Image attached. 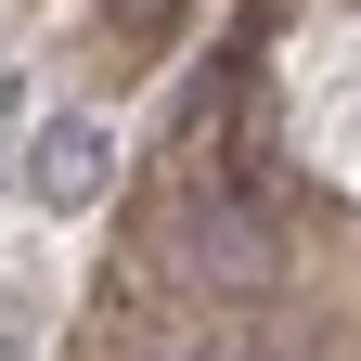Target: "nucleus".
Returning a JSON list of instances; mask_svg holds the SVG:
<instances>
[{
    "mask_svg": "<svg viewBox=\"0 0 361 361\" xmlns=\"http://www.w3.org/2000/svg\"><path fill=\"white\" fill-rule=\"evenodd\" d=\"M26 180H39V207H90V194L116 180L104 116H52V129H39V155H26Z\"/></svg>",
    "mask_w": 361,
    "mask_h": 361,
    "instance_id": "nucleus-2",
    "label": "nucleus"
},
{
    "mask_svg": "<svg viewBox=\"0 0 361 361\" xmlns=\"http://www.w3.org/2000/svg\"><path fill=\"white\" fill-rule=\"evenodd\" d=\"M104 26H116V39H168V26H180V0H104Z\"/></svg>",
    "mask_w": 361,
    "mask_h": 361,
    "instance_id": "nucleus-3",
    "label": "nucleus"
},
{
    "mask_svg": "<svg viewBox=\"0 0 361 361\" xmlns=\"http://www.w3.org/2000/svg\"><path fill=\"white\" fill-rule=\"evenodd\" d=\"M0 361H26V348H13V336H0Z\"/></svg>",
    "mask_w": 361,
    "mask_h": 361,
    "instance_id": "nucleus-5",
    "label": "nucleus"
},
{
    "mask_svg": "<svg viewBox=\"0 0 361 361\" xmlns=\"http://www.w3.org/2000/svg\"><path fill=\"white\" fill-rule=\"evenodd\" d=\"M180 271H194L207 297H271L284 284V245H271V207L245 194L233 168H207V180H180Z\"/></svg>",
    "mask_w": 361,
    "mask_h": 361,
    "instance_id": "nucleus-1",
    "label": "nucleus"
},
{
    "mask_svg": "<svg viewBox=\"0 0 361 361\" xmlns=\"http://www.w3.org/2000/svg\"><path fill=\"white\" fill-rule=\"evenodd\" d=\"M168 361H245V348H168Z\"/></svg>",
    "mask_w": 361,
    "mask_h": 361,
    "instance_id": "nucleus-4",
    "label": "nucleus"
}]
</instances>
